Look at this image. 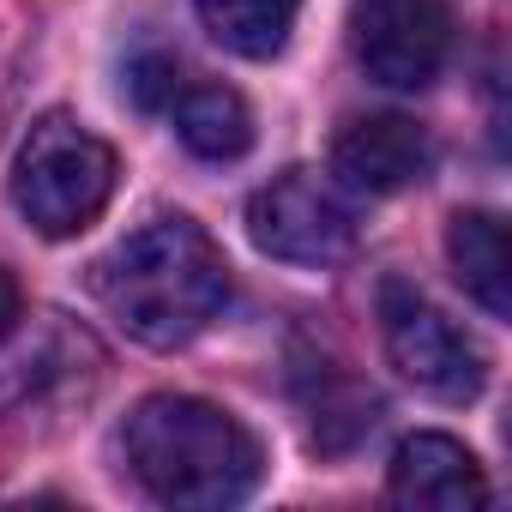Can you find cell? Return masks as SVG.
Listing matches in <instances>:
<instances>
[{"label": "cell", "instance_id": "5bb4252c", "mask_svg": "<svg viewBox=\"0 0 512 512\" xmlns=\"http://www.w3.org/2000/svg\"><path fill=\"white\" fill-rule=\"evenodd\" d=\"M19 314H25V296H19V284H13V272L0 266V344L13 338V326H19Z\"/></svg>", "mask_w": 512, "mask_h": 512}, {"label": "cell", "instance_id": "52a82bcc", "mask_svg": "<svg viewBox=\"0 0 512 512\" xmlns=\"http://www.w3.org/2000/svg\"><path fill=\"white\" fill-rule=\"evenodd\" d=\"M434 169V139L410 115H356L332 145V175L356 193H404Z\"/></svg>", "mask_w": 512, "mask_h": 512}, {"label": "cell", "instance_id": "8992f818", "mask_svg": "<svg viewBox=\"0 0 512 512\" xmlns=\"http://www.w3.org/2000/svg\"><path fill=\"white\" fill-rule=\"evenodd\" d=\"M350 55L386 91H428L452 61V13L440 0H356Z\"/></svg>", "mask_w": 512, "mask_h": 512}, {"label": "cell", "instance_id": "8fae6325", "mask_svg": "<svg viewBox=\"0 0 512 512\" xmlns=\"http://www.w3.org/2000/svg\"><path fill=\"white\" fill-rule=\"evenodd\" d=\"M205 31L241 55V61H272L284 55L290 31H296V13H302V0H193Z\"/></svg>", "mask_w": 512, "mask_h": 512}, {"label": "cell", "instance_id": "7c38bea8", "mask_svg": "<svg viewBox=\"0 0 512 512\" xmlns=\"http://www.w3.org/2000/svg\"><path fill=\"white\" fill-rule=\"evenodd\" d=\"M308 410H314V446L320 452H344V446H356L380 422V398L362 380H350V374H332V386Z\"/></svg>", "mask_w": 512, "mask_h": 512}, {"label": "cell", "instance_id": "277c9868", "mask_svg": "<svg viewBox=\"0 0 512 512\" xmlns=\"http://www.w3.org/2000/svg\"><path fill=\"white\" fill-rule=\"evenodd\" d=\"M380 338H386V356L392 368L428 392V398H446V404H470L482 386H488V362L482 350L404 278H386L380 284Z\"/></svg>", "mask_w": 512, "mask_h": 512}, {"label": "cell", "instance_id": "7a4b0ae2", "mask_svg": "<svg viewBox=\"0 0 512 512\" xmlns=\"http://www.w3.org/2000/svg\"><path fill=\"white\" fill-rule=\"evenodd\" d=\"M121 452L139 488L181 512H223L260 482V440L229 410L187 392L145 398L121 428Z\"/></svg>", "mask_w": 512, "mask_h": 512}, {"label": "cell", "instance_id": "6da1fadb", "mask_svg": "<svg viewBox=\"0 0 512 512\" xmlns=\"http://www.w3.org/2000/svg\"><path fill=\"white\" fill-rule=\"evenodd\" d=\"M91 290L127 338L175 350L199 338L229 302V266L193 217H151L97 260Z\"/></svg>", "mask_w": 512, "mask_h": 512}, {"label": "cell", "instance_id": "3957f363", "mask_svg": "<svg viewBox=\"0 0 512 512\" xmlns=\"http://www.w3.org/2000/svg\"><path fill=\"white\" fill-rule=\"evenodd\" d=\"M109 193H115V151L73 115H43L13 157V205L49 241L97 223Z\"/></svg>", "mask_w": 512, "mask_h": 512}, {"label": "cell", "instance_id": "9c48e42d", "mask_svg": "<svg viewBox=\"0 0 512 512\" xmlns=\"http://www.w3.org/2000/svg\"><path fill=\"white\" fill-rule=\"evenodd\" d=\"M446 260L470 302H482L494 320L512 314V260H506V223L494 211H458L446 223Z\"/></svg>", "mask_w": 512, "mask_h": 512}, {"label": "cell", "instance_id": "30bf717a", "mask_svg": "<svg viewBox=\"0 0 512 512\" xmlns=\"http://www.w3.org/2000/svg\"><path fill=\"white\" fill-rule=\"evenodd\" d=\"M175 133L205 163H235L253 145V115L229 85H181L175 91Z\"/></svg>", "mask_w": 512, "mask_h": 512}, {"label": "cell", "instance_id": "4fadbf2b", "mask_svg": "<svg viewBox=\"0 0 512 512\" xmlns=\"http://www.w3.org/2000/svg\"><path fill=\"white\" fill-rule=\"evenodd\" d=\"M127 91H133L139 109H169L175 91H181V67L169 55H139L133 73H127Z\"/></svg>", "mask_w": 512, "mask_h": 512}, {"label": "cell", "instance_id": "ba28073f", "mask_svg": "<svg viewBox=\"0 0 512 512\" xmlns=\"http://www.w3.org/2000/svg\"><path fill=\"white\" fill-rule=\"evenodd\" d=\"M386 494L410 512H476L488 506V476L452 434H410L392 452Z\"/></svg>", "mask_w": 512, "mask_h": 512}, {"label": "cell", "instance_id": "5b68a950", "mask_svg": "<svg viewBox=\"0 0 512 512\" xmlns=\"http://www.w3.org/2000/svg\"><path fill=\"white\" fill-rule=\"evenodd\" d=\"M247 235L284 266H338L356 247V217L314 169H284L247 199Z\"/></svg>", "mask_w": 512, "mask_h": 512}]
</instances>
